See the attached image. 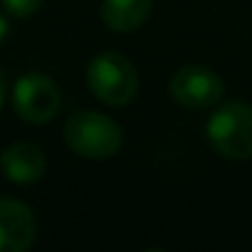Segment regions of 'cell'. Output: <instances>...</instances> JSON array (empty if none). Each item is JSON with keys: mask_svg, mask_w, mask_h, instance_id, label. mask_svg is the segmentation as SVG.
Segmentation results:
<instances>
[{"mask_svg": "<svg viewBox=\"0 0 252 252\" xmlns=\"http://www.w3.org/2000/svg\"><path fill=\"white\" fill-rule=\"evenodd\" d=\"M89 92L106 106H126L136 99L139 72L121 52H101L87 67Z\"/></svg>", "mask_w": 252, "mask_h": 252, "instance_id": "3957f363", "label": "cell"}, {"mask_svg": "<svg viewBox=\"0 0 252 252\" xmlns=\"http://www.w3.org/2000/svg\"><path fill=\"white\" fill-rule=\"evenodd\" d=\"M32 210L13 198H0V252H25L35 242Z\"/></svg>", "mask_w": 252, "mask_h": 252, "instance_id": "8992f818", "label": "cell"}, {"mask_svg": "<svg viewBox=\"0 0 252 252\" xmlns=\"http://www.w3.org/2000/svg\"><path fill=\"white\" fill-rule=\"evenodd\" d=\"M208 144L230 161L252 158V104L227 101L205 124Z\"/></svg>", "mask_w": 252, "mask_h": 252, "instance_id": "7a4b0ae2", "label": "cell"}, {"mask_svg": "<svg viewBox=\"0 0 252 252\" xmlns=\"http://www.w3.org/2000/svg\"><path fill=\"white\" fill-rule=\"evenodd\" d=\"M62 104L60 87L42 72H28L15 82L13 109L28 124H47L57 116Z\"/></svg>", "mask_w": 252, "mask_h": 252, "instance_id": "277c9868", "label": "cell"}, {"mask_svg": "<svg viewBox=\"0 0 252 252\" xmlns=\"http://www.w3.org/2000/svg\"><path fill=\"white\" fill-rule=\"evenodd\" d=\"M168 92L173 101H178L186 109H208L222 99L225 84L218 72L200 64H188L171 77Z\"/></svg>", "mask_w": 252, "mask_h": 252, "instance_id": "5b68a950", "label": "cell"}, {"mask_svg": "<svg viewBox=\"0 0 252 252\" xmlns=\"http://www.w3.org/2000/svg\"><path fill=\"white\" fill-rule=\"evenodd\" d=\"M5 94H8V79H5V72L0 69V109L5 104Z\"/></svg>", "mask_w": 252, "mask_h": 252, "instance_id": "30bf717a", "label": "cell"}, {"mask_svg": "<svg viewBox=\"0 0 252 252\" xmlns=\"http://www.w3.org/2000/svg\"><path fill=\"white\" fill-rule=\"evenodd\" d=\"M121 141V126L99 111H77L64 124V144L82 158L106 161L119 154Z\"/></svg>", "mask_w": 252, "mask_h": 252, "instance_id": "6da1fadb", "label": "cell"}, {"mask_svg": "<svg viewBox=\"0 0 252 252\" xmlns=\"http://www.w3.org/2000/svg\"><path fill=\"white\" fill-rule=\"evenodd\" d=\"M0 168H3V173L10 183L30 186V183H37L45 176L47 158H45L40 146H35L30 141H18V144H10L3 151V156H0Z\"/></svg>", "mask_w": 252, "mask_h": 252, "instance_id": "52a82bcc", "label": "cell"}, {"mask_svg": "<svg viewBox=\"0 0 252 252\" xmlns=\"http://www.w3.org/2000/svg\"><path fill=\"white\" fill-rule=\"evenodd\" d=\"M0 3H3V8H5L8 15L23 20V18L35 15V13L40 10V5L45 3V0H0Z\"/></svg>", "mask_w": 252, "mask_h": 252, "instance_id": "9c48e42d", "label": "cell"}, {"mask_svg": "<svg viewBox=\"0 0 252 252\" xmlns=\"http://www.w3.org/2000/svg\"><path fill=\"white\" fill-rule=\"evenodd\" d=\"M8 30H10V28H8V20H5V15H3V13H0V45L5 42V37H8Z\"/></svg>", "mask_w": 252, "mask_h": 252, "instance_id": "8fae6325", "label": "cell"}, {"mask_svg": "<svg viewBox=\"0 0 252 252\" xmlns=\"http://www.w3.org/2000/svg\"><path fill=\"white\" fill-rule=\"evenodd\" d=\"M154 10V0H104L101 20L114 32H134L146 23Z\"/></svg>", "mask_w": 252, "mask_h": 252, "instance_id": "ba28073f", "label": "cell"}]
</instances>
